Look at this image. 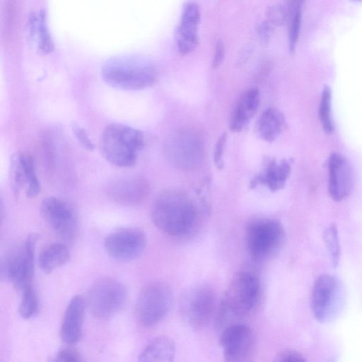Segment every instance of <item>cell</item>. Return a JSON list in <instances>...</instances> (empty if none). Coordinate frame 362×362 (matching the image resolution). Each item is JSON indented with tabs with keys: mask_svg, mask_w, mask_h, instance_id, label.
<instances>
[{
	"mask_svg": "<svg viewBox=\"0 0 362 362\" xmlns=\"http://www.w3.org/2000/svg\"><path fill=\"white\" fill-rule=\"evenodd\" d=\"M291 173L290 163L286 160L278 162L276 160H269L266 168L257 175L250 182V187L257 185H265L272 192L284 188Z\"/></svg>",
	"mask_w": 362,
	"mask_h": 362,
	"instance_id": "obj_20",
	"label": "cell"
},
{
	"mask_svg": "<svg viewBox=\"0 0 362 362\" xmlns=\"http://www.w3.org/2000/svg\"><path fill=\"white\" fill-rule=\"evenodd\" d=\"M275 361L281 362H300L305 361V359L298 352L293 351H285L280 353L276 356Z\"/></svg>",
	"mask_w": 362,
	"mask_h": 362,
	"instance_id": "obj_35",
	"label": "cell"
},
{
	"mask_svg": "<svg viewBox=\"0 0 362 362\" xmlns=\"http://www.w3.org/2000/svg\"><path fill=\"white\" fill-rule=\"evenodd\" d=\"M284 239L282 225L272 219L253 221L245 233L247 249L255 259H265L275 255L282 247Z\"/></svg>",
	"mask_w": 362,
	"mask_h": 362,
	"instance_id": "obj_8",
	"label": "cell"
},
{
	"mask_svg": "<svg viewBox=\"0 0 362 362\" xmlns=\"http://www.w3.org/2000/svg\"><path fill=\"white\" fill-rule=\"evenodd\" d=\"M301 25V11L295 12L291 15L289 25L288 44L291 52H294L298 42Z\"/></svg>",
	"mask_w": 362,
	"mask_h": 362,
	"instance_id": "obj_29",
	"label": "cell"
},
{
	"mask_svg": "<svg viewBox=\"0 0 362 362\" xmlns=\"http://www.w3.org/2000/svg\"><path fill=\"white\" fill-rule=\"evenodd\" d=\"M127 288L119 280L103 277L90 286L86 304L94 317L106 320L122 310L127 303Z\"/></svg>",
	"mask_w": 362,
	"mask_h": 362,
	"instance_id": "obj_5",
	"label": "cell"
},
{
	"mask_svg": "<svg viewBox=\"0 0 362 362\" xmlns=\"http://www.w3.org/2000/svg\"><path fill=\"white\" fill-rule=\"evenodd\" d=\"M288 10L280 4H275L269 8L267 11V19L275 27L282 25L287 18Z\"/></svg>",
	"mask_w": 362,
	"mask_h": 362,
	"instance_id": "obj_30",
	"label": "cell"
},
{
	"mask_svg": "<svg viewBox=\"0 0 362 362\" xmlns=\"http://www.w3.org/2000/svg\"><path fill=\"white\" fill-rule=\"evenodd\" d=\"M355 176L350 161L339 153L331 154L328 161V190L335 201H341L351 193Z\"/></svg>",
	"mask_w": 362,
	"mask_h": 362,
	"instance_id": "obj_15",
	"label": "cell"
},
{
	"mask_svg": "<svg viewBox=\"0 0 362 362\" xmlns=\"http://www.w3.org/2000/svg\"><path fill=\"white\" fill-rule=\"evenodd\" d=\"M216 296L209 286L199 284L187 290L180 301L183 320L193 328H202L211 320L215 311Z\"/></svg>",
	"mask_w": 362,
	"mask_h": 362,
	"instance_id": "obj_10",
	"label": "cell"
},
{
	"mask_svg": "<svg viewBox=\"0 0 362 362\" xmlns=\"http://www.w3.org/2000/svg\"><path fill=\"white\" fill-rule=\"evenodd\" d=\"M70 259V252L66 245L52 243L45 247L39 254L38 263L46 273L52 272L66 264Z\"/></svg>",
	"mask_w": 362,
	"mask_h": 362,
	"instance_id": "obj_24",
	"label": "cell"
},
{
	"mask_svg": "<svg viewBox=\"0 0 362 362\" xmlns=\"http://www.w3.org/2000/svg\"><path fill=\"white\" fill-rule=\"evenodd\" d=\"M200 16V9L196 3L189 2L185 6L175 33L177 49L182 55L191 53L198 45Z\"/></svg>",
	"mask_w": 362,
	"mask_h": 362,
	"instance_id": "obj_17",
	"label": "cell"
},
{
	"mask_svg": "<svg viewBox=\"0 0 362 362\" xmlns=\"http://www.w3.org/2000/svg\"><path fill=\"white\" fill-rule=\"evenodd\" d=\"M37 240L36 234H30L23 245L11 251L2 262V275L21 291L33 286L35 269L34 255Z\"/></svg>",
	"mask_w": 362,
	"mask_h": 362,
	"instance_id": "obj_9",
	"label": "cell"
},
{
	"mask_svg": "<svg viewBox=\"0 0 362 362\" xmlns=\"http://www.w3.org/2000/svg\"><path fill=\"white\" fill-rule=\"evenodd\" d=\"M220 345L226 361H245L251 356L253 351L254 334L248 326L233 324L226 327L222 332Z\"/></svg>",
	"mask_w": 362,
	"mask_h": 362,
	"instance_id": "obj_13",
	"label": "cell"
},
{
	"mask_svg": "<svg viewBox=\"0 0 362 362\" xmlns=\"http://www.w3.org/2000/svg\"><path fill=\"white\" fill-rule=\"evenodd\" d=\"M170 287L160 281H153L140 291L135 306L137 320L144 327L159 323L168 313L173 303Z\"/></svg>",
	"mask_w": 362,
	"mask_h": 362,
	"instance_id": "obj_7",
	"label": "cell"
},
{
	"mask_svg": "<svg viewBox=\"0 0 362 362\" xmlns=\"http://www.w3.org/2000/svg\"><path fill=\"white\" fill-rule=\"evenodd\" d=\"M285 119L276 109L268 108L260 116L257 124V133L264 141L273 142L283 131Z\"/></svg>",
	"mask_w": 362,
	"mask_h": 362,
	"instance_id": "obj_23",
	"label": "cell"
},
{
	"mask_svg": "<svg viewBox=\"0 0 362 362\" xmlns=\"http://www.w3.org/2000/svg\"><path fill=\"white\" fill-rule=\"evenodd\" d=\"M71 128L76 139L84 148L88 151L94 149L93 143L88 137L86 131L80 125L73 122Z\"/></svg>",
	"mask_w": 362,
	"mask_h": 362,
	"instance_id": "obj_31",
	"label": "cell"
},
{
	"mask_svg": "<svg viewBox=\"0 0 362 362\" xmlns=\"http://www.w3.org/2000/svg\"><path fill=\"white\" fill-rule=\"evenodd\" d=\"M275 26L268 20L261 23L258 28V37L262 45H267L269 42L274 33Z\"/></svg>",
	"mask_w": 362,
	"mask_h": 362,
	"instance_id": "obj_32",
	"label": "cell"
},
{
	"mask_svg": "<svg viewBox=\"0 0 362 362\" xmlns=\"http://www.w3.org/2000/svg\"><path fill=\"white\" fill-rule=\"evenodd\" d=\"M155 226L171 236L188 233L197 218L196 208L185 193L169 189L162 192L155 199L151 209Z\"/></svg>",
	"mask_w": 362,
	"mask_h": 362,
	"instance_id": "obj_1",
	"label": "cell"
},
{
	"mask_svg": "<svg viewBox=\"0 0 362 362\" xmlns=\"http://www.w3.org/2000/svg\"><path fill=\"white\" fill-rule=\"evenodd\" d=\"M148 193V183L136 176L119 178L114 181L108 188V194L114 201L128 206L140 204Z\"/></svg>",
	"mask_w": 362,
	"mask_h": 362,
	"instance_id": "obj_18",
	"label": "cell"
},
{
	"mask_svg": "<svg viewBox=\"0 0 362 362\" xmlns=\"http://www.w3.org/2000/svg\"><path fill=\"white\" fill-rule=\"evenodd\" d=\"M343 284L331 274H322L315 280L310 297L313 314L319 322L332 321L341 310L345 300Z\"/></svg>",
	"mask_w": 362,
	"mask_h": 362,
	"instance_id": "obj_6",
	"label": "cell"
},
{
	"mask_svg": "<svg viewBox=\"0 0 362 362\" xmlns=\"http://www.w3.org/2000/svg\"><path fill=\"white\" fill-rule=\"evenodd\" d=\"M101 74L107 84L124 90L149 87L157 78L153 66L133 57H117L107 61L102 68Z\"/></svg>",
	"mask_w": 362,
	"mask_h": 362,
	"instance_id": "obj_3",
	"label": "cell"
},
{
	"mask_svg": "<svg viewBox=\"0 0 362 362\" xmlns=\"http://www.w3.org/2000/svg\"><path fill=\"white\" fill-rule=\"evenodd\" d=\"M303 0H289V11L290 15L300 10Z\"/></svg>",
	"mask_w": 362,
	"mask_h": 362,
	"instance_id": "obj_37",
	"label": "cell"
},
{
	"mask_svg": "<svg viewBox=\"0 0 362 362\" xmlns=\"http://www.w3.org/2000/svg\"><path fill=\"white\" fill-rule=\"evenodd\" d=\"M11 185L15 196L24 190L26 197L33 198L40 192V184L30 156L16 153L10 161Z\"/></svg>",
	"mask_w": 362,
	"mask_h": 362,
	"instance_id": "obj_14",
	"label": "cell"
},
{
	"mask_svg": "<svg viewBox=\"0 0 362 362\" xmlns=\"http://www.w3.org/2000/svg\"><path fill=\"white\" fill-rule=\"evenodd\" d=\"M29 34L31 40L41 52L47 54L52 51L53 41L46 23L43 12L33 13L29 21Z\"/></svg>",
	"mask_w": 362,
	"mask_h": 362,
	"instance_id": "obj_25",
	"label": "cell"
},
{
	"mask_svg": "<svg viewBox=\"0 0 362 362\" xmlns=\"http://www.w3.org/2000/svg\"><path fill=\"white\" fill-rule=\"evenodd\" d=\"M146 245L144 233L136 228H124L109 234L105 239L104 246L112 258L119 261H129L141 255Z\"/></svg>",
	"mask_w": 362,
	"mask_h": 362,
	"instance_id": "obj_12",
	"label": "cell"
},
{
	"mask_svg": "<svg viewBox=\"0 0 362 362\" xmlns=\"http://www.w3.org/2000/svg\"><path fill=\"white\" fill-rule=\"evenodd\" d=\"M331 100V90L329 87H325L321 95L319 117L322 127L326 133H331L334 127L332 118Z\"/></svg>",
	"mask_w": 362,
	"mask_h": 362,
	"instance_id": "obj_27",
	"label": "cell"
},
{
	"mask_svg": "<svg viewBox=\"0 0 362 362\" xmlns=\"http://www.w3.org/2000/svg\"><path fill=\"white\" fill-rule=\"evenodd\" d=\"M165 151L172 165L183 169L194 168L202 156L199 141L188 132L173 136L165 144Z\"/></svg>",
	"mask_w": 362,
	"mask_h": 362,
	"instance_id": "obj_16",
	"label": "cell"
},
{
	"mask_svg": "<svg viewBox=\"0 0 362 362\" xmlns=\"http://www.w3.org/2000/svg\"><path fill=\"white\" fill-rule=\"evenodd\" d=\"M175 346L172 339L159 336L152 339L138 356L139 361H164L174 360Z\"/></svg>",
	"mask_w": 362,
	"mask_h": 362,
	"instance_id": "obj_22",
	"label": "cell"
},
{
	"mask_svg": "<svg viewBox=\"0 0 362 362\" xmlns=\"http://www.w3.org/2000/svg\"><path fill=\"white\" fill-rule=\"evenodd\" d=\"M324 240L327 250L334 265L339 261L340 247L338 238V232L334 224L329 226L324 232Z\"/></svg>",
	"mask_w": 362,
	"mask_h": 362,
	"instance_id": "obj_28",
	"label": "cell"
},
{
	"mask_svg": "<svg viewBox=\"0 0 362 362\" xmlns=\"http://www.w3.org/2000/svg\"><path fill=\"white\" fill-rule=\"evenodd\" d=\"M251 51L252 47L250 45H247L243 47L242 50L240 51V55L239 57L240 63L245 62L247 61L251 54Z\"/></svg>",
	"mask_w": 362,
	"mask_h": 362,
	"instance_id": "obj_38",
	"label": "cell"
},
{
	"mask_svg": "<svg viewBox=\"0 0 362 362\" xmlns=\"http://www.w3.org/2000/svg\"><path fill=\"white\" fill-rule=\"evenodd\" d=\"M355 1H362V0H355Z\"/></svg>",
	"mask_w": 362,
	"mask_h": 362,
	"instance_id": "obj_39",
	"label": "cell"
},
{
	"mask_svg": "<svg viewBox=\"0 0 362 362\" xmlns=\"http://www.w3.org/2000/svg\"><path fill=\"white\" fill-rule=\"evenodd\" d=\"M225 56V47L223 41L218 40L215 47V52L212 66L214 69L218 68L223 62Z\"/></svg>",
	"mask_w": 362,
	"mask_h": 362,
	"instance_id": "obj_36",
	"label": "cell"
},
{
	"mask_svg": "<svg viewBox=\"0 0 362 362\" xmlns=\"http://www.w3.org/2000/svg\"><path fill=\"white\" fill-rule=\"evenodd\" d=\"M22 296L19 305L20 315L24 319L33 317L39 308V300L33 286L21 291Z\"/></svg>",
	"mask_w": 362,
	"mask_h": 362,
	"instance_id": "obj_26",
	"label": "cell"
},
{
	"mask_svg": "<svg viewBox=\"0 0 362 362\" xmlns=\"http://www.w3.org/2000/svg\"><path fill=\"white\" fill-rule=\"evenodd\" d=\"M54 360L60 362L81 361V356L74 349L64 348L57 353Z\"/></svg>",
	"mask_w": 362,
	"mask_h": 362,
	"instance_id": "obj_33",
	"label": "cell"
},
{
	"mask_svg": "<svg viewBox=\"0 0 362 362\" xmlns=\"http://www.w3.org/2000/svg\"><path fill=\"white\" fill-rule=\"evenodd\" d=\"M145 145L141 132L122 124L114 123L104 129L100 149L107 161L117 167H132Z\"/></svg>",
	"mask_w": 362,
	"mask_h": 362,
	"instance_id": "obj_2",
	"label": "cell"
},
{
	"mask_svg": "<svg viewBox=\"0 0 362 362\" xmlns=\"http://www.w3.org/2000/svg\"><path fill=\"white\" fill-rule=\"evenodd\" d=\"M260 282L250 272H239L230 281L221 303V313L235 318L249 315L260 298Z\"/></svg>",
	"mask_w": 362,
	"mask_h": 362,
	"instance_id": "obj_4",
	"label": "cell"
},
{
	"mask_svg": "<svg viewBox=\"0 0 362 362\" xmlns=\"http://www.w3.org/2000/svg\"><path fill=\"white\" fill-rule=\"evenodd\" d=\"M86 302L76 295L69 303L60 327L61 339L67 344L77 343L82 337Z\"/></svg>",
	"mask_w": 362,
	"mask_h": 362,
	"instance_id": "obj_19",
	"label": "cell"
},
{
	"mask_svg": "<svg viewBox=\"0 0 362 362\" xmlns=\"http://www.w3.org/2000/svg\"><path fill=\"white\" fill-rule=\"evenodd\" d=\"M227 139V134L223 133L218 139L214 155V163L218 169H222L223 167V148Z\"/></svg>",
	"mask_w": 362,
	"mask_h": 362,
	"instance_id": "obj_34",
	"label": "cell"
},
{
	"mask_svg": "<svg viewBox=\"0 0 362 362\" xmlns=\"http://www.w3.org/2000/svg\"><path fill=\"white\" fill-rule=\"evenodd\" d=\"M41 212L46 223L62 239L72 240L77 233V216L71 206L54 197H48L41 204Z\"/></svg>",
	"mask_w": 362,
	"mask_h": 362,
	"instance_id": "obj_11",
	"label": "cell"
},
{
	"mask_svg": "<svg viewBox=\"0 0 362 362\" xmlns=\"http://www.w3.org/2000/svg\"><path fill=\"white\" fill-rule=\"evenodd\" d=\"M259 101L260 94L257 88H250L241 95L230 117V128L232 132L242 131L255 114Z\"/></svg>",
	"mask_w": 362,
	"mask_h": 362,
	"instance_id": "obj_21",
	"label": "cell"
}]
</instances>
